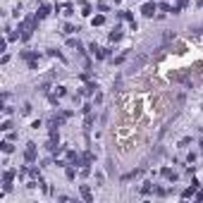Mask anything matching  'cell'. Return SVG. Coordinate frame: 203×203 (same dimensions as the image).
Returning <instances> with one entry per match:
<instances>
[{
	"mask_svg": "<svg viewBox=\"0 0 203 203\" xmlns=\"http://www.w3.org/2000/svg\"><path fill=\"white\" fill-rule=\"evenodd\" d=\"M17 172L14 170H5V175H3V184H5V191H10L12 189V177H14Z\"/></svg>",
	"mask_w": 203,
	"mask_h": 203,
	"instance_id": "7a4b0ae2",
	"label": "cell"
},
{
	"mask_svg": "<svg viewBox=\"0 0 203 203\" xmlns=\"http://www.w3.org/2000/svg\"><path fill=\"white\" fill-rule=\"evenodd\" d=\"M96 88H98L96 84H88V86H84V88H81V93H84V96H91V93H96Z\"/></svg>",
	"mask_w": 203,
	"mask_h": 203,
	"instance_id": "52a82bcc",
	"label": "cell"
},
{
	"mask_svg": "<svg viewBox=\"0 0 203 203\" xmlns=\"http://www.w3.org/2000/svg\"><path fill=\"white\" fill-rule=\"evenodd\" d=\"M105 19H103V14H98V17H93V26H98V24H103Z\"/></svg>",
	"mask_w": 203,
	"mask_h": 203,
	"instance_id": "7c38bea8",
	"label": "cell"
},
{
	"mask_svg": "<svg viewBox=\"0 0 203 203\" xmlns=\"http://www.w3.org/2000/svg\"><path fill=\"white\" fill-rule=\"evenodd\" d=\"M81 14H91V5L84 3V5H81Z\"/></svg>",
	"mask_w": 203,
	"mask_h": 203,
	"instance_id": "5bb4252c",
	"label": "cell"
},
{
	"mask_svg": "<svg viewBox=\"0 0 203 203\" xmlns=\"http://www.w3.org/2000/svg\"><path fill=\"white\" fill-rule=\"evenodd\" d=\"M3 151H5V153H12V151H14V146H12L10 141H5V143H3Z\"/></svg>",
	"mask_w": 203,
	"mask_h": 203,
	"instance_id": "8fae6325",
	"label": "cell"
},
{
	"mask_svg": "<svg viewBox=\"0 0 203 203\" xmlns=\"http://www.w3.org/2000/svg\"><path fill=\"white\" fill-rule=\"evenodd\" d=\"M29 113H31V105H29V103H26V105H24V108H22V115H29Z\"/></svg>",
	"mask_w": 203,
	"mask_h": 203,
	"instance_id": "9a60e30c",
	"label": "cell"
},
{
	"mask_svg": "<svg viewBox=\"0 0 203 203\" xmlns=\"http://www.w3.org/2000/svg\"><path fill=\"white\" fill-rule=\"evenodd\" d=\"M48 14H50V5H41L38 12H36V17H38V19H43V17H48Z\"/></svg>",
	"mask_w": 203,
	"mask_h": 203,
	"instance_id": "277c9868",
	"label": "cell"
},
{
	"mask_svg": "<svg viewBox=\"0 0 203 203\" xmlns=\"http://www.w3.org/2000/svg\"><path fill=\"white\" fill-rule=\"evenodd\" d=\"M201 148H203V139H201Z\"/></svg>",
	"mask_w": 203,
	"mask_h": 203,
	"instance_id": "e0dca14e",
	"label": "cell"
},
{
	"mask_svg": "<svg viewBox=\"0 0 203 203\" xmlns=\"http://www.w3.org/2000/svg\"><path fill=\"white\" fill-rule=\"evenodd\" d=\"M151 191H155V187H153L151 182H146L143 187H141V194H151Z\"/></svg>",
	"mask_w": 203,
	"mask_h": 203,
	"instance_id": "9c48e42d",
	"label": "cell"
},
{
	"mask_svg": "<svg viewBox=\"0 0 203 203\" xmlns=\"http://www.w3.org/2000/svg\"><path fill=\"white\" fill-rule=\"evenodd\" d=\"M196 187H198V182H191V187H189L187 191H184L182 196H184V198H189V196H194V194H196Z\"/></svg>",
	"mask_w": 203,
	"mask_h": 203,
	"instance_id": "8992f818",
	"label": "cell"
},
{
	"mask_svg": "<svg viewBox=\"0 0 203 203\" xmlns=\"http://www.w3.org/2000/svg\"><path fill=\"white\" fill-rule=\"evenodd\" d=\"M81 196H84L86 201H93V198H91V189H88V187H81Z\"/></svg>",
	"mask_w": 203,
	"mask_h": 203,
	"instance_id": "30bf717a",
	"label": "cell"
},
{
	"mask_svg": "<svg viewBox=\"0 0 203 203\" xmlns=\"http://www.w3.org/2000/svg\"><path fill=\"white\" fill-rule=\"evenodd\" d=\"M74 31H79V29H74L72 24H65V33H74Z\"/></svg>",
	"mask_w": 203,
	"mask_h": 203,
	"instance_id": "4fadbf2b",
	"label": "cell"
},
{
	"mask_svg": "<svg viewBox=\"0 0 203 203\" xmlns=\"http://www.w3.org/2000/svg\"><path fill=\"white\" fill-rule=\"evenodd\" d=\"M122 38V31L120 29H113V31H110V41H120Z\"/></svg>",
	"mask_w": 203,
	"mask_h": 203,
	"instance_id": "ba28073f",
	"label": "cell"
},
{
	"mask_svg": "<svg viewBox=\"0 0 203 203\" xmlns=\"http://www.w3.org/2000/svg\"><path fill=\"white\" fill-rule=\"evenodd\" d=\"M162 177H165V179H170V182H175V179H177V172L170 170V167H165V170H162Z\"/></svg>",
	"mask_w": 203,
	"mask_h": 203,
	"instance_id": "5b68a950",
	"label": "cell"
},
{
	"mask_svg": "<svg viewBox=\"0 0 203 203\" xmlns=\"http://www.w3.org/2000/svg\"><path fill=\"white\" fill-rule=\"evenodd\" d=\"M141 12H143V17H153V12H155V3H146V5L141 7Z\"/></svg>",
	"mask_w": 203,
	"mask_h": 203,
	"instance_id": "3957f363",
	"label": "cell"
},
{
	"mask_svg": "<svg viewBox=\"0 0 203 203\" xmlns=\"http://www.w3.org/2000/svg\"><path fill=\"white\" fill-rule=\"evenodd\" d=\"M74 177H77V172H74V170L69 167V170H67V179H74Z\"/></svg>",
	"mask_w": 203,
	"mask_h": 203,
	"instance_id": "2e32d148",
	"label": "cell"
},
{
	"mask_svg": "<svg viewBox=\"0 0 203 203\" xmlns=\"http://www.w3.org/2000/svg\"><path fill=\"white\" fill-rule=\"evenodd\" d=\"M24 160H26V162H33V160H36V143H26Z\"/></svg>",
	"mask_w": 203,
	"mask_h": 203,
	"instance_id": "6da1fadb",
	"label": "cell"
}]
</instances>
